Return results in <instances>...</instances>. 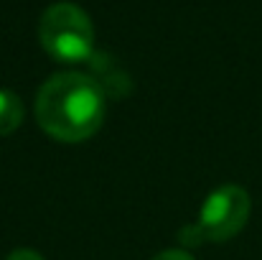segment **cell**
I'll return each mask as SVG.
<instances>
[{
    "label": "cell",
    "instance_id": "6da1fadb",
    "mask_svg": "<svg viewBox=\"0 0 262 260\" xmlns=\"http://www.w3.org/2000/svg\"><path fill=\"white\" fill-rule=\"evenodd\" d=\"M36 120L61 143L87 141L104 120V89L79 72L54 74L36 94Z\"/></svg>",
    "mask_w": 262,
    "mask_h": 260
},
{
    "label": "cell",
    "instance_id": "7a4b0ae2",
    "mask_svg": "<svg viewBox=\"0 0 262 260\" xmlns=\"http://www.w3.org/2000/svg\"><path fill=\"white\" fill-rule=\"evenodd\" d=\"M43 51L64 64H79L92 56L94 28L89 15L74 3H54L38 23Z\"/></svg>",
    "mask_w": 262,
    "mask_h": 260
},
{
    "label": "cell",
    "instance_id": "3957f363",
    "mask_svg": "<svg viewBox=\"0 0 262 260\" xmlns=\"http://www.w3.org/2000/svg\"><path fill=\"white\" fill-rule=\"evenodd\" d=\"M250 209H252V202L242 186H237V184L219 186L201 204V212H199V219L193 227L196 240L222 243V240L234 237L247 225Z\"/></svg>",
    "mask_w": 262,
    "mask_h": 260
},
{
    "label": "cell",
    "instance_id": "277c9868",
    "mask_svg": "<svg viewBox=\"0 0 262 260\" xmlns=\"http://www.w3.org/2000/svg\"><path fill=\"white\" fill-rule=\"evenodd\" d=\"M23 120V105L15 92L0 89V135L13 133Z\"/></svg>",
    "mask_w": 262,
    "mask_h": 260
},
{
    "label": "cell",
    "instance_id": "5b68a950",
    "mask_svg": "<svg viewBox=\"0 0 262 260\" xmlns=\"http://www.w3.org/2000/svg\"><path fill=\"white\" fill-rule=\"evenodd\" d=\"M5 260H43V258H41L36 250H23V248H20V250H13Z\"/></svg>",
    "mask_w": 262,
    "mask_h": 260
},
{
    "label": "cell",
    "instance_id": "8992f818",
    "mask_svg": "<svg viewBox=\"0 0 262 260\" xmlns=\"http://www.w3.org/2000/svg\"><path fill=\"white\" fill-rule=\"evenodd\" d=\"M153 260H193L186 250H166V253H161V255H156Z\"/></svg>",
    "mask_w": 262,
    "mask_h": 260
}]
</instances>
